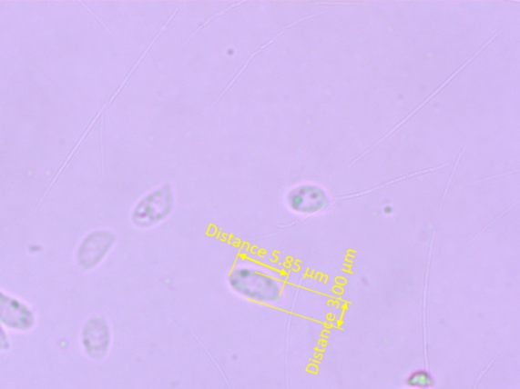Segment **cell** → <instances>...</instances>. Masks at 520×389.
Segmentation results:
<instances>
[{"instance_id": "1", "label": "cell", "mask_w": 520, "mask_h": 389, "mask_svg": "<svg viewBox=\"0 0 520 389\" xmlns=\"http://www.w3.org/2000/svg\"><path fill=\"white\" fill-rule=\"evenodd\" d=\"M229 286L237 295L253 303L273 304L281 296L280 282L268 271L241 264L228 277Z\"/></svg>"}, {"instance_id": "2", "label": "cell", "mask_w": 520, "mask_h": 389, "mask_svg": "<svg viewBox=\"0 0 520 389\" xmlns=\"http://www.w3.org/2000/svg\"><path fill=\"white\" fill-rule=\"evenodd\" d=\"M174 196L169 185H164L147 194L138 203L132 212V221L140 228H147L161 223L171 214Z\"/></svg>"}, {"instance_id": "3", "label": "cell", "mask_w": 520, "mask_h": 389, "mask_svg": "<svg viewBox=\"0 0 520 389\" xmlns=\"http://www.w3.org/2000/svg\"><path fill=\"white\" fill-rule=\"evenodd\" d=\"M117 243V235L109 231H97L87 235L76 254L78 267L91 270L98 266Z\"/></svg>"}, {"instance_id": "4", "label": "cell", "mask_w": 520, "mask_h": 389, "mask_svg": "<svg viewBox=\"0 0 520 389\" xmlns=\"http://www.w3.org/2000/svg\"><path fill=\"white\" fill-rule=\"evenodd\" d=\"M84 348L92 358L101 359L108 353L111 344V330L102 315L87 320L82 332Z\"/></svg>"}, {"instance_id": "5", "label": "cell", "mask_w": 520, "mask_h": 389, "mask_svg": "<svg viewBox=\"0 0 520 389\" xmlns=\"http://www.w3.org/2000/svg\"><path fill=\"white\" fill-rule=\"evenodd\" d=\"M0 322L16 330H29L35 323L28 306L0 292Z\"/></svg>"}, {"instance_id": "6", "label": "cell", "mask_w": 520, "mask_h": 389, "mask_svg": "<svg viewBox=\"0 0 520 389\" xmlns=\"http://www.w3.org/2000/svg\"><path fill=\"white\" fill-rule=\"evenodd\" d=\"M291 208L301 214H313L328 204L325 194L312 185H303L291 192L288 197Z\"/></svg>"}, {"instance_id": "7", "label": "cell", "mask_w": 520, "mask_h": 389, "mask_svg": "<svg viewBox=\"0 0 520 389\" xmlns=\"http://www.w3.org/2000/svg\"><path fill=\"white\" fill-rule=\"evenodd\" d=\"M407 384L412 387L429 388L434 384V380L427 371L420 370L408 378Z\"/></svg>"}, {"instance_id": "8", "label": "cell", "mask_w": 520, "mask_h": 389, "mask_svg": "<svg viewBox=\"0 0 520 389\" xmlns=\"http://www.w3.org/2000/svg\"><path fill=\"white\" fill-rule=\"evenodd\" d=\"M10 347L5 333L0 328V350H5Z\"/></svg>"}]
</instances>
